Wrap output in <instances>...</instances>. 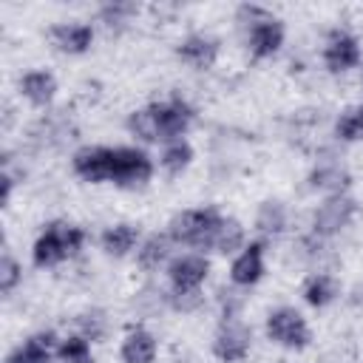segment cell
Returning a JSON list of instances; mask_svg holds the SVG:
<instances>
[{
	"instance_id": "1",
	"label": "cell",
	"mask_w": 363,
	"mask_h": 363,
	"mask_svg": "<svg viewBox=\"0 0 363 363\" xmlns=\"http://www.w3.org/2000/svg\"><path fill=\"white\" fill-rule=\"evenodd\" d=\"M85 241V233L79 227H71V224H48V230L34 241V264L37 267H54L60 264L62 258L79 252Z\"/></svg>"
},
{
	"instance_id": "2",
	"label": "cell",
	"mask_w": 363,
	"mask_h": 363,
	"mask_svg": "<svg viewBox=\"0 0 363 363\" xmlns=\"http://www.w3.org/2000/svg\"><path fill=\"white\" fill-rule=\"evenodd\" d=\"M221 221V216L216 210H182L170 218V238L179 241V244H193V247H210V238H213V230L216 224Z\"/></svg>"
},
{
	"instance_id": "3",
	"label": "cell",
	"mask_w": 363,
	"mask_h": 363,
	"mask_svg": "<svg viewBox=\"0 0 363 363\" xmlns=\"http://www.w3.org/2000/svg\"><path fill=\"white\" fill-rule=\"evenodd\" d=\"M153 162L145 150L139 147H113V162H111V182L119 187H139L150 179Z\"/></svg>"
},
{
	"instance_id": "4",
	"label": "cell",
	"mask_w": 363,
	"mask_h": 363,
	"mask_svg": "<svg viewBox=\"0 0 363 363\" xmlns=\"http://www.w3.org/2000/svg\"><path fill=\"white\" fill-rule=\"evenodd\" d=\"M267 335H269V340H275L278 346H286V349H303L309 343V326H306L303 315L292 306H281V309L269 312Z\"/></svg>"
},
{
	"instance_id": "5",
	"label": "cell",
	"mask_w": 363,
	"mask_h": 363,
	"mask_svg": "<svg viewBox=\"0 0 363 363\" xmlns=\"http://www.w3.org/2000/svg\"><path fill=\"white\" fill-rule=\"evenodd\" d=\"M241 11L250 14V51L255 57H272L284 43V26L255 6L252 9L244 6Z\"/></svg>"
},
{
	"instance_id": "6",
	"label": "cell",
	"mask_w": 363,
	"mask_h": 363,
	"mask_svg": "<svg viewBox=\"0 0 363 363\" xmlns=\"http://www.w3.org/2000/svg\"><path fill=\"white\" fill-rule=\"evenodd\" d=\"M111 162H113V147H99L88 145L74 153V173L85 182H108L111 179Z\"/></svg>"
},
{
	"instance_id": "7",
	"label": "cell",
	"mask_w": 363,
	"mask_h": 363,
	"mask_svg": "<svg viewBox=\"0 0 363 363\" xmlns=\"http://www.w3.org/2000/svg\"><path fill=\"white\" fill-rule=\"evenodd\" d=\"M354 216V201L349 196H329L318 210H315V218H312V227L315 233L320 235H332L337 230H343Z\"/></svg>"
},
{
	"instance_id": "8",
	"label": "cell",
	"mask_w": 363,
	"mask_h": 363,
	"mask_svg": "<svg viewBox=\"0 0 363 363\" xmlns=\"http://www.w3.org/2000/svg\"><path fill=\"white\" fill-rule=\"evenodd\" d=\"M153 113H156V122H159V136L162 139H176L187 130L190 119H193V111L187 102H182L179 96L167 99V102H153L150 105Z\"/></svg>"
},
{
	"instance_id": "9",
	"label": "cell",
	"mask_w": 363,
	"mask_h": 363,
	"mask_svg": "<svg viewBox=\"0 0 363 363\" xmlns=\"http://www.w3.org/2000/svg\"><path fill=\"white\" fill-rule=\"evenodd\" d=\"M323 62L329 71L340 74V71H349L360 62V45L352 34L346 31H335L329 40H326V48H323Z\"/></svg>"
},
{
	"instance_id": "10",
	"label": "cell",
	"mask_w": 363,
	"mask_h": 363,
	"mask_svg": "<svg viewBox=\"0 0 363 363\" xmlns=\"http://www.w3.org/2000/svg\"><path fill=\"white\" fill-rule=\"evenodd\" d=\"M207 269H210L207 258H201V255H182V258H173L170 261L167 275H170L173 289L187 292V289H199L204 284Z\"/></svg>"
},
{
	"instance_id": "11",
	"label": "cell",
	"mask_w": 363,
	"mask_h": 363,
	"mask_svg": "<svg viewBox=\"0 0 363 363\" xmlns=\"http://www.w3.org/2000/svg\"><path fill=\"white\" fill-rule=\"evenodd\" d=\"M213 352H216V357L224 360V363H238V360H244L247 352H250V329L241 326V323H227V326L216 335Z\"/></svg>"
},
{
	"instance_id": "12",
	"label": "cell",
	"mask_w": 363,
	"mask_h": 363,
	"mask_svg": "<svg viewBox=\"0 0 363 363\" xmlns=\"http://www.w3.org/2000/svg\"><path fill=\"white\" fill-rule=\"evenodd\" d=\"M261 275H264V247L258 241H252L250 247H244L235 255V261L230 267V278L238 286H252Z\"/></svg>"
},
{
	"instance_id": "13",
	"label": "cell",
	"mask_w": 363,
	"mask_h": 363,
	"mask_svg": "<svg viewBox=\"0 0 363 363\" xmlns=\"http://www.w3.org/2000/svg\"><path fill=\"white\" fill-rule=\"evenodd\" d=\"M51 43L60 48V51H68V54H82L91 48L94 43V28L85 26V23H57L51 28Z\"/></svg>"
},
{
	"instance_id": "14",
	"label": "cell",
	"mask_w": 363,
	"mask_h": 363,
	"mask_svg": "<svg viewBox=\"0 0 363 363\" xmlns=\"http://www.w3.org/2000/svg\"><path fill=\"white\" fill-rule=\"evenodd\" d=\"M176 54L184 62H190L193 68H210L218 57V43L213 37H204V34H190L187 40L179 43Z\"/></svg>"
},
{
	"instance_id": "15",
	"label": "cell",
	"mask_w": 363,
	"mask_h": 363,
	"mask_svg": "<svg viewBox=\"0 0 363 363\" xmlns=\"http://www.w3.org/2000/svg\"><path fill=\"white\" fill-rule=\"evenodd\" d=\"M122 360L125 363H153L156 357V337L145 329H133L122 340Z\"/></svg>"
},
{
	"instance_id": "16",
	"label": "cell",
	"mask_w": 363,
	"mask_h": 363,
	"mask_svg": "<svg viewBox=\"0 0 363 363\" xmlns=\"http://www.w3.org/2000/svg\"><path fill=\"white\" fill-rule=\"evenodd\" d=\"M51 349H54V335L40 332V335H31L23 346L14 349L9 363H51Z\"/></svg>"
},
{
	"instance_id": "17",
	"label": "cell",
	"mask_w": 363,
	"mask_h": 363,
	"mask_svg": "<svg viewBox=\"0 0 363 363\" xmlns=\"http://www.w3.org/2000/svg\"><path fill=\"white\" fill-rule=\"evenodd\" d=\"M20 91L28 102L34 105H48L54 99V91H57V79L48 74V71H28L23 79H20Z\"/></svg>"
},
{
	"instance_id": "18",
	"label": "cell",
	"mask_w": 363,
	"mask_h": 363,
	"mask_svg": "<svg viewBox=\"0 0 363 363\" xmlns=\"http://www.w3.org/2000/svg\"><path fill=\"white\" fill-rule=\"evenodd\" d=\"M136 241H139V227L125 224V221L113 224V227H108L102 233V250L108 255H125V252H130L136 247Z\"/></svg>"
},
{
	"instance_id": "19",
	"label": "cell",
	"mask_w": 363,
	"mask_h": 363,
	"mask_svg": "<svg viewBox=\"0 0 363 363\" xmlns=\"http://www.w3.org/2000/svg\"><path fill=\"white\" fill-rule=\"evenodd\" d=\"M241 241H244V227H241L235 218H224V216H221V221H218L216 230H213V238H210V247H207V250L233 252V250L241 247Z\"/></svg>"
},
{
	"instance_id": "20",
	"label": "cell",
	"mask_w": 363,
	"mask_h": 363,
	"mask_svg": "<svg viewBox=\"0 0 363 363\" xmlns=\"http://www.w3.org/2000/svg\"><path fill=\"white\" fill-rule=\"evenodd\" d=\"M335 298V281L329 278V275H323V272H318V275H312L306 284H303V301L309 303V306H326L329 301Z\"/></svg>"
},
{
	"instance_id": "21",
	"label": "cell",
	"mask_w": 363,
	"mask_h": 363,
	"mask_svg": "<svg viewBox=\"0 0 363 363\" xmlns=\"http://www.w3.org/2000/svg\"><path fill=\"white\" fill-rule=\"evenodd\" d=\"M128 130H130L133 136L145 139V142H156V139H162V136H159V122H156V113H153L150 105L142 108V111H133V113L128 116Z\"/></svg>"
},
{
	"instance_id": "22",
	"label": "cell",
	"mask_w": 363,
	"mask_h": 363,
	"mask_svg": "<svg viewBox=\"0 0 363 363\" xmlns=\"http://www.w3.org/2000/svg\"><path fill=\"white\" fill-rule=\"evenodd\" d=\"M335 133L337 139L343 142H354L363 136V105H354V108H346L337 122H335Z\"/></svg>"
},
{
	"instance_id": "23",
	"label": "cell",
	"mask_w": 363,
	"mask_h": 363,
	"mask_svg": "<svg viewBox=\"0 0 363 363\" xmlns=\"http://www.w3.org/2000/svg\"><path fill=\"white\" fill-rule=\"evenodd\" d=\"M346 182H349V176H346V170H340L337 164H320V167L312 170V187L332 190L335 196L346 187Z\"/></svg>"
},
{
	"instance_id": "24",
	"label": "cell",
	"mask_w": 363,
	"mask_h": 363,
	"mask_svg": "<svg viewBox=\"0 0 363 363\" xmlns=\"http://www.w3.org/2000/svg\"><path fill=\"white\" fill-rule=\"evenodd\" d=\"M284 224H286V213H284V207L278 204V201H264L261 207H258V216H255V227L261 230V233H281L284 230Z\"/></svg>"
},
{
	"instance_id": "25",
	"label": "cell",
	"mask_w": 363,
	"mask_h": 363,
	"mask_svg": "<svg viewBox=\"0 0 363 363\" xmlns=\"http://www.w3.org/2000/svg\"><path fill=\"white\" fill-rule=\"evenodd\" d=\"M136 258H139V267H145V269H156V267L167 258V235H150V238L139 247Z\"/></svg>"
},
{
	"instance_id": "26",
	"label": "cell",
	"mask_w": 363,
	"mask_h": 363,
	"mask_svg": "<svg viewBox=\"0 0 363 363\" xmlns=\"http://www.w3.org/2000/svg\"><path fill=\"white\" fill-rule=\"evenodd\" d=\"M190 159H193V147H190L187 142L176 139V142H170V145L164 147V153H162V167H164L167 173H182V170L190 164Z\"/></svg>"
},
{
	"instance_id": "27",
	"label": "cell",
	"mask_w": 363,
	"mask_h": 363,
	"mask_svg": "<svg viewBox=\"0 0 363 363\" xmlns=\"http://www.w3.org/2000/svg\"><path fill=\"white\" fill-rule=\"evenodd\" d=\"M60 360L62 363H91V343L82 335L65 337L60 343Z\"/></svg>"
},
{
	"instance_id": "28",
	"label": "cell",
	"mask_w": 363,
	"mask_h": 363,
	"mask_svg": "<svg viewBox=\"0 0 363 363\" xmlns=\"http://www.w3.org/2000/svg\"><path fill=\"white\" fill-rule=\"evenodd\" d=\"M17 281H20V267H17V261H14L11 255H3V261H0V289L9 292Z\"/></svg>"
},
{
	"instance_id": "29",
	"label": "cell",
	"mask_w": 363,
	"mask_h": 363,
	"mask_svg": "<svg viewBox=\"0 0 363 363\" xmlns=\"http://www.w3.org/2000/svg\"><path fill=\"white\" fill-rule=\"evenodd\" d=\"M79 326H82V332H85L82 337H91V340H96V337L102 335V329H105L99 312H88V315H82V318H79Z\"/></svg>"
},
{
	"instance_id": "30",
	"label": "cell",
	"mask_w": 363,
	"mask_h": 363,
	"mask_svg": "<svg viewBox=\"0 0 363 363\" xmlns=\"http://www.w3.org/2000/svg\"><path fill=\"white\" fill-rule=\"evenodd\" d=\"M196 303H199V289H187V292L173 289V306L176 309H193Z\"/></svg>"
},
{
	"instance_id": "31",
	"label": "cell",
	"mask_w": 363,
	"mask_h": 363,
	"mask_svg": "<svg viewBox=\"0 0 363 363\" xmlns=\"http://www.w3.org/2000/svg\"><path fill=\"white\" fill-rule=\"evenodd\" d=\"M130 11H133V6H122V3H116V6H105V9H102V17L113 26V23H122V17L130 14Z\"/></svg>"
},
{
	"instance_id": "32",
	"label": "cell",
	"mask_w": 363,
	"mask_h": 363,
	"mask_svg": "<svg viewBox=\"0 0 363 363\" xmlns=\"http://www.w3.org/2000/svg\"><path fill=\"white\" fill-rule=\"evenodd\" d=\"M0 182H3V193H0V201L6 204V201H9V196H11V179H9V176H3Z\"/></svg>"
}]
</instances>
